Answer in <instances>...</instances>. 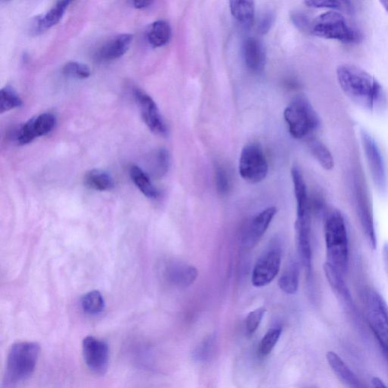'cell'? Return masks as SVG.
<instances>
[{"label":"cell","instance_id":"16","mask_svg":"<svg viewBox=\"0 0 388 388\" xmlns=\"http://www.w3.org/2000/svg\"><path fill=\"white\" fill-rule=\"evenodd\" d=\"M198 271L195 267L179 261L171 262L165 267V277L170 284L179 288H188L196 281Z\"/></svg>","mask_w":388,"mask_h":388},{"label":"cell","instance_id":"1","mask_svg":"<svg viewBox=\"0 0 388 388\" xmlns=\"http://www.w3.org/2000/svg\"><path fill=\"white\" fill-rule=\"evenodd\" d=\"M337 78L346 96L358 106L376 111L385 104L382 85L366 70L353 64H342L337 69Z\"/></svg>","mask_w":388,"mask_h":388},{"label":"cell","instance_id":"2","mask_svg":"<svg viewBox=\"0 0 388 388\" xmlns=\"http://www.w3.org/2000/svg\"><path fill=\"white\" fill-rule=\"evenodd\" d=\"M36 342L21 341L8 350L2 388H17L32 376L40 355Z\"/></svg>","mask_w":388,"mask_h":388},{"label":"cell","instance_id":"31","mask_svg":"<svg viewBox=\"0 0 388 388\" xmlns=\"http://www.w3.org/2000/svg\"><path fill=\"white\" fill-rule=\"evenodd\" d=\"M281 334L282 328L280 327H275L267 332L260 345V353L262 356L269 355L272 352Z\"/></svg>","mask_w":388,"mask_h":388},{"label":"cell","instance_id":"35","mask_svg":"<svg viewBox=\"0 0 388 388\" xmlns=\"http://www.w3.org/2000/svg\"><path fill=\"white\" fill-rule=\"evenodd\" d=\"M292 20L296 26L303 32H311L312 23L309 18L303 14H295Z\"/></svg>","mask_w":388,"mask_h":388},{"label":"cell","instance_id":"8","mask_svg":"<svg viewBox=\"0 0 388 388\" xmlns=\"http://www.w3.org/2000/svg\"><path fill=\"white\" fill-rule=\"evenodd\" d=\"M282 249L278 242H272L263 253L254 268L252 283L256 288L270 284L280 271Z\"/></svg>","mask_w":388,"mask_h":388},{"label":"cell","instance_id":"20","mask_svg":"<svg viewBox=\"0 0 388 388\" xmlns=\"http://www.w3.org/2000/svg\"><path fill=\"white\" fill-rule=\"evenodd\" d=\"M70 4L71 2L69 0H64V1H59L55 4L47 13L42 15L36 21V32H42L57 25L66 13Z\"/></svg>","mask_w":388,"mask_h":388},{"label":"cell","instance_id":"19","mask_svg":"<svg viewBox=\"0 0 388 388\" xmlns=\"http://www.w3.org/2000/svg\"><path fill=\"white\" fill-rule=\"evenodd\" d=\"M243 57L247 67L254 72L261 71L265 63L263 45L254 38H249L244 43Z\"/></svg>","mask_w":388,"mask_h":388},{"label":"cell","instance_id":"36","mask_svg":"<svg viewBox=\"0 0 388 388\" xmlns=\"http://www.w3.org/2000/svg\"><path fill=\"white\" fill-rule=\"evenodd\" d=\"M274 22V15L272 13L265 14L258 23V29L261 34L269 32Z\"/></svg>","mask_w":388,"mask_h":388},{"label":"cell","instance_id":"26","mask_svg":"<svg viewBox=\"0 0 388 388\" xmlns=\"http://www.w3.org/2000/svg\"><path fill=\"white\" fill-rule=\"evenodd\" d=\"M307 144L311 153L315 157L323 169L329 171L334 168L333 155L324 144L315 139V138H312L308 141Z\"/></svg>","mask_w":388,"mask_h":388},{"label":"cell","instance_id":"40","mask_svg":"<svg viewBox=\"0 0 388 388\" xmlns=\"http://www.w3.org/2000/svg\"><path fill=\"white\" fill-rule=\"evenodd\" d=\"M380 4L382 5L383 8L388 14V0H387V1H381Z\"/></svg>","mask_w":388,"mask_h":388},{"label":"cell","instance_id":"12","mask_svg":"<svg viewBox=\"0 0 388 388\" xmlns=\"http://www.w3.org/2000/svg\"><path fill=\"white\" fill-rule=\"evenodd\" d=\"M296 233L300 260L310 279L312 275V247L310 212L298 214L296 221Z\"/></svg>","mask_w":388,"mask_h":388},{"label":"cell","instance_id":"15","mask_svg":"<svg viewBox=\"0 0 388 388\" xmlns=\"http://www.w3.org/2000/svg\"><path fill=\"white\" fill-rule=\"evenodd\" d=\"M277 212L275 207L266 208L256 215L245 228L242 235L244 247H254L265 235Z\"/></svg>","mask_w":388,"mask_h":388},{"label":"cell","instance_id":"37","mask_svg":"<svg viewBox=\"0 0 388 388\" xmlns=\"http://www.w3.org/2000/svg\"><path fill=\"white\" fill-rule=\"evenodd\" d=\"M130 4L136 8L142 9L149 7L153 3L151 1H132Z\"/></svg>","mask_w":388,"mask_h":388},{"label":"cell","instance_id":"14","mask_svg":"<svg viewBox=\"0 0 388 388\" xmlns=\"http://www.w3.org/2000/svg\"><path fill=\"white\" fill-rule=\"evenodd\" d=\"M55 122L57 120L51 113H43L32 118L20 129L18 134V143L25 145L36 137L48 134L55 127Z\"/></svg>","mask_w":388,"mask_h":388},{"label":"cell","instance_id":"3","mask_svg":"<svg viewBox=\"0 0 388 388\" xmlns=\"http://www.w3.org/2000/svg\"><path fill=\"white\" fill-rule=\"evenodd\" d=\"M327 261L345 275L349 265V238L345 220L341 212L331 210L325 223Z\"/></svg>","mask_w":388,"mask_h":388},{"label":"cell","instance_id":"32","mask_svg":"<svg viewBox=\"0 0 388 388\" xmlns=\"http://www.w3.org/2000/svg\"><path fill=\"white\" fill-rule=\"evenodd\" d=\"M349 4V2L336 1V0H309L305 2V4L311 8H328L333 11L346 8Z\"/></svg>","mask_w":388,"mask_h":388},{"label":"cell","instance_id":"17","mask_svg":"<svg viewBox=\"0 0 388 388\" xmlns=\"http://www.w3.org/2000/svg\"><path fill=\"white\" fill-rule=\"evenodd\" d=\"M132 41L133 36L130 34L117 35L98 49L95 54L96 59L101 62L119 59L130 48Z\"/></svg>","mask_w":388,"mask_h":388},{"label":"cell","instance_id":"34","mask_svg":"<svg viewBox=\"0 0 388 388\" xmlns=\"http://www.w3.org/2000/svg\"><path fill=\"white\" fill-rule=\"evenodd\" d=\"M265 312L266 310L261 307L249 313L246 319V326L249 333H254L260 326Z\"/></svg>","mask_w":388,"mask_h":388},{"label":"cell","instance_id":"23","mask_svg":"<svg viewBox=\"0 0 388 388\" xmlns=\"http://www.w3.org/2000/svg\"><path fill=\"white\" fill-rule=\"evenodd\" d=\"M85 186L98 191L112 190L115 183L111 175L103 170L93 169L88 172L85 177Z\"/></svg>","mask_w":388,"mask_h":388},{"label":"cell","instance_id":"7","mask_svg":"<svg viewBox=\"0 0 388 388\" xmlns=\"http://www.w3.org/2000/svg\"><path fill=\"white\" fill-rule=\"evenodd\" d=\"M269 172V165L261 146L249 144L244 147L239 160V172L245 181L257 183L263 181Z\"/></svg>","mask_w":388,"mask_h":388},{"label":"cell","instance_id":"27","mask_svg":"<svg viewBox=\"0 0 388 388\" xmlns=\"http://www.w3.org/2000/svg\"><path fill=\"white\" fill-rule=\"evenodd\" d=\"M81 307L88 315H99L105 308V300L103 295L98 291H92L81 298Z\"/></svg>","mask_w":388,"mask_h":388},{"label":"cell","instance_id":"6","mask_svg":"<svg viewBox=\"0 0 388 388\" xmlns=\"http://www.w3.org/2000/svg\"><path fill=\"white\" fill-rule=\"evenodd\" d=\"M284 117L291 135L296 139H303L320 126V118L310 102L304 97L296 99L285 109Z\"/></svg>","mask_w":388,"mask_h":388},{"label":"cell","instance_id":"30","mask_svg":"<svg viewBox=\"0 0 388 388\" xmlns=\"http://www.w3.org/2000/svg\"><path fill=\"white\" fill-rule=\"evenodd\" d=\"M153 172L156 177H162L168 172L170 165L169 153L165 149L156 152L153 160Z\"/></svg>","mask_w":388,"mask_h":388},{"label":"cell","instance_id":"11","mask_svg":"<svg viewBox=\"0 0 388 388\" xmlns=\"http://www.w3.org/2000/svg\"><path fill=\"white\" fill-rule=\"evenodd\" d=\"M134 99L139 106L144 123L151 131L160 136L167 135L168 131L158 106L151 97L140 89L134 90Z\"/></svg>","mask_w":388,"mask_h":388},{"label":"cell","instance_id":"38","mask_svg":"<svg viewBox=\"0 0 388 388\" xmlns=\"http://www.w3.org/2000/svg\"><path fill=\"white\" fill-rule=\"evenodd\" d=\"M383 261L385 267V271L388 275V244H385L383 249Z\"/></svg>","mask_w":388,"mask_h":388},{"label":"cell","instance_id":"28","mask_svg":"<svg viewBox=\"0 0 388 388\" xmlns=\"http://www.w3.org/2000/svg\"><path fill=\"white\" fill-rule=\"evenodd\" d=\"M22 105V99L13 88L7 86L0 91V113L3 114Z\"/></svg>","mask_w":388,"mask_h":388},{"label":"cell","instance_id":"18","mask_svg":"<svg viewBox=\"0 0 388 388\" xmlns=\"http://www.w3.org/2000/svg\"><path fill=\"white\" fill-rule=\"evenodd\" d=\"M328 363L338 380L348 388H368L354 373L349 367L335 352L327 354Z\"/></svg>","mask_w":388,"mask_h":388},{"label":"cell","instance_id":"10","mask_svg":"<svg viewBox=\"0 0 388 388\" xmlns=\"http://www.w3.org/2000/svg\"><path fill=\"white\" fill-rule=\"evenodd\" d=\"M82 351L90 370L97 375H104L109 360V349L106 342L93 336H88L83 340Z\"/></svg>","mask_w":388,"mask_h":388},{"label":"cell","instance_id":"25","mask_svg":"<svg viewBox=\"0 0 388 388\" xmlns=\"http://www.w3.org/2000/svg\"><path fill=\"white\" fill-rule=\"evenodd\" d=\"M299 279V265L298 263L292 262L280 277L279 288L286 293L294 294L298 290Z\"/></svg>","mask_w":388,"mask_h":388},{"label":"cell","instance_id":"13","mask_svg":"<svg viewBox=\"0 0 388 388\" xmlns=\"http://www.w3.org/2000/svg\"><path fill=\"white\" fill-rule=\"evenodd\" d=\"M356 186L357 212L360 224L368 244L375 249L377 238L370 201L368 200L366 188H363V184L358 182Z\"/></svg>","mask_w":388,"mask_h":388},{"label":"cell","instance_id":"24","mask_svg":"<svg viewBox=\"0 0 388 388\" xmlns=\"http://www.w3.org/2000/svg\"><path fill=\"white\" fill-rule=\"evenodd\" d=\"M130 175L135 186L146 197L155 199L160 196V191L153 186L148 175L137 165L132 166Z\"/></svg>","mask_w":388,"mask_h":388},{"label":"cell","instance_id":"4","mask_svg":"<svg viewBox=\"0 0 388 388\" xmlns=\"http://www.w3.org/2000/svg\"><path fill=\"white\" fill-rule=\"evenodd\" d=\"M319 38L335 40L345 43H357L361 35L351 26L343 14L329 11L312 21L311 32Z\"/></svg>","mask_w":388,"mask_h":388},{"label":"cell","instance_id":"29","mask_svg":"<svg viewBox=\"0 0 388 388\" xmlns=\"http://www.w3.org/2000/svg\"><path fill=\"white\" fill-rule=\"evenodd\" d=\"M64 75L78 79H85L90 77L91 71L88 66L78 62H69L63 68Z\"/></svg>","mask_w":388,"mask_h":388},{"label":"cell","instance_id":"22","mask_svg":"<svg viewBox=\"0 0 388 388\" xmlns=\"http://www.w3.org/2000/svg\"><path fill=\"white\" fill-rule=\"evenodd\" d=\"M172 35L171 27L163 20L153 22L147 32V41L153 48H161L167 44Z\"/></svg>","mask_w":388,"mask_h":388},{"label":"cell","instance_id":"5","mask_svg":"<svg viewBox=\"0 0 388 388\" xmlns=\"http://www.w3.org/2000/svg\"><path fill=\"white\" fill-rule=\"evenodd\" d=\"M365 317L369 327L388 359V306L382 295L373 289L363 295Z\"/></svg>","mask_w":388,"mask_h":388},{"label":"cell","instance_id":"21","mask_svg":"<svg viewBox=\"0 0 388 388\" xmlns=\"http://www.w3.org/2000/svg\"><path fill=\"white\" fill-rule=\"evenodd\" d=\"M230 13L235 20L245 25H253L255 20V4L253 1L247 0H237V1H230Z\"/></svg>","mask_w":388,"mask_h":388},{"label":"cell","instance_id":"9","mask_svg":"<svg viewBox=\"0 0 388 388\" xmlns=\"http://www.w3.org/2000/svg\"><path fill=\"white\" fill-rule=\"evenodd\" d=\"M360 139L375 186L378 191L384 193L387 190V179L380 148L375 138L365 129L360 130Z\"/></svg>","mask_w":388,"mask_h":388},{"label":"cell","instance_id":"39","mask_svg":"<svg viewBox=\"0 0 388 388\" xmlns=\"http://www.w3.org/2000/svg\"><path fill=\"white\" fill-rule=\"evenodd\" d=\"M373 385L374 388H388L387 385L378 377H374L373 380Z\"/></svg>","mask_w":388,"mask_h":388},{"label":"cell","instance_id":"33","mask_svg":"<svg viewBox=\"0 0 388 388\" xmlns=\"http://www.w3.org/2000/svg\"><path fill=\"white\" fill-rule=\"evenodd\" d=\"M216 188L221 196H225L230 190V180L226 171L218 166L216 169Z\"/></svg>","mask_w":388,"mask_h":388}]
</instances>
